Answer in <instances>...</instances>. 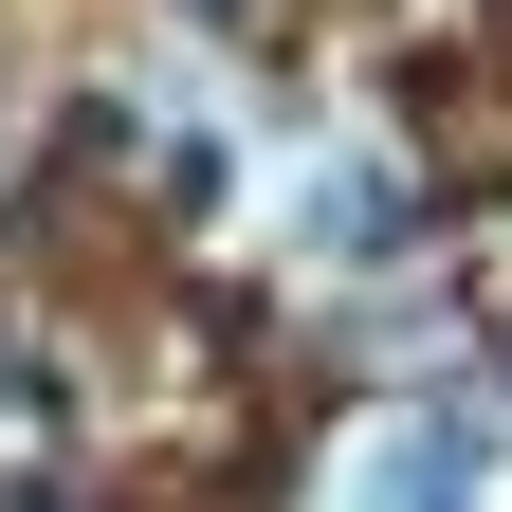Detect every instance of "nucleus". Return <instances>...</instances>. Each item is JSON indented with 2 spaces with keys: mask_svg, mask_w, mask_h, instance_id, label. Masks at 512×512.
Segmentation results:
<instances>
[{
  "mask_svg": "<svg viewBox=\"0 0 512 512\" xmlns=\"http://www.w3.org/2000/svg\"><path fill=\"white\" fill-rule=\"evenodd\" d=\"M403 220H421V202H403V165H384V147H330V165H311V202H293L311 256H384Z\"/></svg>",
  "mask_w": 512,
  "mask_h": 512,
  "instance_id": "obj_2",
  "label": "nucleus"
},
{
  "mask_svg": "<svg viewBox=\"0 0 512 512\" xmlns=\"http://www.w3.org/2000/svg\"><path fill=\"white\" fill-rule=\"evenodd\" d=\"M0 512H55V476H0Z\"/></svg>",
  "mask_w": 512,
  "mask_h": 512,
  "instance_id": "obj_4",
  "label": "nucleus"
},
{
  "mask_svg": "<svg viewBox=\"0 0 512 512\" xmlns=\"http://www.w3.org/2000/svg\"><path fill=\"white\" fill-rule=\"evenodd\" d=\"M19 403H37V366H19V348H0V421H19Z\"/></svg>",
  "mask_w": 512,
  "mask_h": 512,
  "instance_id": "obj_3",
  "label": "nucleus"
},
{
  "mask_svg": "<svg viewBox=\"0 0 512 512\" xmlns=\"http://www.w3.org/2000/svg\"><path fill=\"white\" fill-rule=\"evenodd\" d=\"M348 512H494V403H403L348 458Z\"/></svg>",
  "mask_w": 512,
  "mask_h": 512,
  "instance_id": "obj_1",
  "label": "nucleus"
}]
</instances>
